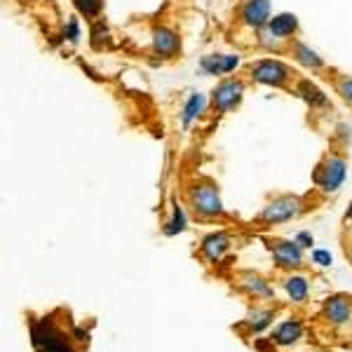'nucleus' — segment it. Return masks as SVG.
I'll list each match as a JSON object with an SVG mask.
<instances>
[{
	"label": "nucleus",
	"mask_w": 352,
	"mask_h": 352,
	"mask_svg": "<svg viewBox=\"0 0 352 352\" xmlns=\"http://www.w3.org/2000/svg\"><path fill=\"white\" fill-rule=\"evenodd\" d=\"M294 59L299 62L301 66H305V68H324V62L322 57L315 52V49H310L305 45V42H294Z\"/></svg>",
	"instance_id": "15"
},
{
	"label": "nucleus",
	"mask_w": 352,
	"mask_h": 352,
	"mask_svg": "<svg viewBox=\"0 0 352 352\" xmlns=\"http://www.w3.org/2000/svg\"><path fill=\"white\" fill-rule=\"evenodd\" d=\"M249 75L254 82L268 87H284L291 80L294 71L287 64H282L279 59H258L249 66Z\"/></svg>",
	"instance_id": "3"
},
{
	"label": "nucleus",
	"mask_w": 352,
	"mask_h": 352,
	"mask_svg": "<svg viewBox=\"0 0 352 352\" xmlns=\"http://www.w3.org/2000/svg\"><path fill=\"white\" fill-rule=\"evenodd\" d=\"M242 97H244V82L238 78H225L214 87L212 108L216 113H228L242 101Z\"/></svg>",
	"instance_id": "6"
},
{
	"label": "nucleus",
	"mask_w": 352,
	"mask_h": 352,
	"mask_svg": "<svg viewBox=\"0 0 352 352\" xmlns=\"http://www.w3.org/2000/svg\"><path fill=\"white\" fill-rule=\"evenodd\" d=\"M73 5L85 19H97L103 10V0H73Z\"/></svg>",
	"instance_id": "20"
},
{
	"label": "nucleus",
	"mask_w": 352,
	"mask_h": 352,
	"mask_svg": "<svg viewBox=\"0 0 352 352\" xmlns=\"http://www.w3.org/2000/svg\"><path fill=\"white\" fill-rule=\"evenodd\" d=\"M268 249L273 251V258L279 268H287V271H296V268H303V247L299 242L291 240H268Z\"/></svg>",
	"instance_id": "7"
},
{
	"label": "nucleus",
	"mask_w": 352,
	"mask_h": 352,
	"mask_svg": "<svg viewBox=\"0 0 352 352\" xmlns=\"http://www.w3.org/2000/svg\"><path fill=\"white\" fill-rule=\"evenodd\" d=\"M230 247V240L225 233H212L209 238H205V242H202V256L207 258L209 263H216L221 261V256L228 251Z\"/></svg>",
	"instance_id": "13"
},
{
	"label": "nucleus",
	"mask_w": 352,
	"mask_h": 352,
	"mask_svg": "<svg viewBox=\"0 0 352 352\" xmlns=\"http://www.w3.org/2000/svg\"><path fill=\"white\" fill-rule=\"evenodd\" d=\"M348 218L352 221V202H350V209H348Z\"/></svg>",
	"instance_id": "27"
},
{
	"label": "nucleus",
	"mask_w": 352,
	"mask_h": 352,
	"mask_svg": "<svg viewBox=\"0 0 352 352\" xmlns=\"http://www.w3.org/2000/svg\"><path fill=\"white\" fill-rule=\"evenodd\" d=\"M350 301L352 299H348V296H343V294L327 299V303H324V315H327V320L331 324H345V322H348Z\"/></svg>",
	"instance_id": "11"
},
{
	"label": "nucleus",
	"mask_w": 352,
	"mask_h": 352,
	"mask_svg": "<svg viewBox=\"0 0 352 352\" xmlns=\"http://www.w3.org/2000/svg\"><path fill=\"white\" fill-rule=\"evenodd\" d=\"M301 209H303L301 197L279 195V197H275L273 202H268V205L263 207V212L258 214V221H263V223H284V221H291L294 216H299Z\"/></svg>",
	"instance_id": "5"
},
{
	"label": "nucleus",
	"mask_w": 352,
	"mask_h": 352,
	"mask_svg": "<svg viewBox=\"0 0 352 352\" xmlns=\"http://www.w3.org/2000/svg\"><path fill=\"white\" fill-rule=\"evenodd\" d=\"M66 38H68L71 42H78V38H80L78 19H71V21H68V26H66Z\"/></svg>",
	"instance_id": "24"
},
{
	"label": "nucleus",
	"mask_w": 352,
	"mask_h": 352,
	"mask_svg": "<svg viewBox=\"0 0 352 352\" xmlns=\"http://www.w3.org/2000/svg\"><path fill=\"white\" fill-rule=\"evenodd\" d=\"M266 29L271 31L277 40H287V38H291L296 31H299V19H296V14L282 12V14L273 16V19L268 21Z\"/></svg>",
	"instance_id": "12"
},
{
	"label": "nucleus",
	"mask_w": 352,
	"mask_h": 352,
	"mask_svg": "<svg viewBox=\"0 0 352 352\" xmlns=\"http://www.w3.org/2000/svg\"><path fill=\"white\" fill-rule=\"evenodd\" d=\"M153 49L160 57L172 59L181 52V38L169 29V26H155L153 29Z\"/></svg>",
	"instance_id": "8"
},
{
	"label": "nucleus",
	"mask_w": 352,
	"mask_h": 352,
	"mask_svg": "<svg viewBox=\"0 0 352 352\" xmlns=\"http://www.w3.org/2000/svg\"><path fill=\"white\" fill-rule=\"evenodd\" d=\"M301 334H303V327H301L299 320H291V322H284L282 327L277 329V331L273 334V340L277 345H291L296 343V340L301 338Z\"/></svg>",
	"instance_id": "16"
},
{
	"label": "nucleus",
	"mask_w": 352,
	"mask_h": 352,
	"mask_svg": "<svg viewBox=\"0 0 352 352\" xmlns=\"http://www.w3.org/2000/svg\"><path fill=\"white\" fill-rule=\"evenodd\" d=\"M184 228H186V214H184V209L174 207L172 209V218L167 221V228H164V233H167V235H176V233H181Z\"/></svg>",
	"instance_id": "21"
},
{
	"label": "nucleus",
	"mask_w": 352,
	"mask_h": 352,
	"mask_svg": "<svg viewBox=\"0 0 352 352\" xmlns=\"http://www.w3.org/2000/svg\"><path fill=\"white\" fill-rule=\"evenodd\" d=\"M336 92L352 106V78H340V80H336Z\"/></svg>",
	"instance_id": "23"
},
{
	"label": "nucleus",
	"mask_w": 352,
	"mask_h": 352,
	"mask_svg": "<svg viewBox=\"0 0 352 352\" xmlns=\"http://www.w3.org/2000/svg\"><path fill=\"white\" fill-rule=\"evenodd\" d=\"M188 200H190V207H192V212H195V216H200V218L223 216L221 195H218V188L212 184V181H207V179L197 181L188 192Z\"/></svg>",
	"instance_id": "2"
},
{
	"label": "nucleus",
	"mask_w": 352,
	"mask_h": 352,
	"mask_svg": "<svg viewBox=\"0 0 352 352\" xmlns=\"http://www.w3.org/2000/svg\"><path fill=\"white\" fill-rule=\"evenodd\" d=\"M54 315L31 320V343L36 352H82L78 345L87 343V331L71 322L54 320Z\"/></svg>",
	"instance_id": "1"
},
{
	"label": "nucleus",
	"mask_w": 352,
	"mask_h": 352,
	"mask_svg": "<svg viewBox=\"0 0 352 352\" xmlns=\"http://www.w3.org/2000/svg\"><path fill=\"white\" fill-rule=\"evenodd\" d=\"M202 108H205V97H202V95H192V97L188 99V101H186L184 115H181V120H184L186 127H188L192 120H195L197 115L202 113Z\"/></svg>",
	"instance_id": "19"
},
{
	"label": "nucleus",
	"mask_w": 352,
	"mask_h": 352,
	"mask_svg": "<svg viewBox=\"0 0 352 352\" xmlns=\"http://www.w3.org/2000/svg\"><path fill=\"white\" fill-rule=\"evenodd\" d=\"M273 320V312L271 310H263V312H256L254 317L249 320V327H251V331H261L263 327H268Z\"/></svg>",
	"instance_id": "22"
},
{
	"label": "nucleus",
	"mask_w": 352,
	"mask_h": 352,
	"mask_svg": "<svg viewBox=\"0 0 352 352\" xmlns=\"http://www.w3.org/2000/svg\"><path fill=\"white\" fill-rule=\"evenodd\" d=\"M242 21L251 29H266L271 21V0H247L242 8Z\"/></svg>",
	"instance_id": "9"
},
{
	"label": "nucleus",
	"mask_w": 352,
	"mask_h": 352,
	"mask_svg": "<svg viewBox=\"0 0 352 352\" xmlns=\"http://www.w3.org/2000/svg\"><path fill=\"white\" fill-rule=\"evenodd\" d=\"M312 261L317 263V266H331V254H329V251H315V254H312Z\"/></svg>",
	"instance_id": "25"
},
{
	"label": "nucleus",
	"mask_w": 352,
	"mask_h": 352,
	"mask_svg": "<svg viewBox=\"0 0 352 352\" xmlns=\"http://www.w3.org/2000/svg\"><path fill=\"white\" fill-rule=\"evenodd\" d=\"M296 92H299V97L303 99L305 103H310V108L329 106L327 97H324V92L315 85V82H310V80H299V85H296Z\"/></svg>",
	"instance_id": "14"
},
{
	"label": "nucleus",
	"mask_w": 352,
	"mask_h": 352,
	"mask_svg": "<svg viewBox=\"0 0 352 352\" xmlns=\"http://www.w3.org/2000/svg\"><path fill=\"white\" fill-rule=\"evenodd\" d=\"M284 289H287L289 299L294 301V303H305L307 301V282L305 277H299V275H291V277L284 279Z\"/></svg>",
	"instance_id": "18"
},
{
	"label": "nucleus",
	"mask_w": 352,
	"mask_h": 352,
	"mask_svg": "<svg viewBox=\"0 0 352 352\" xmlns=\"http://www.w3.org/2000/svg\"><path fill=\"white\" fill-rule=\"evenodd\" d=\"M345 169H348V162L343 155H327L315 172L317 188H322L324 192H336L345 181Z\"/></svg>",
	"instance_id": "4"
},
{
	"label": "nucleus",
	"mask_w": 352,
	"mask_h": 352,
	"mask_svg": "<svg viewBox=\"0 0 352 352\" xmlns=\"http://www.w3.org/2000/svg\"><path fill=\"white\" fill-rule=\"evenodd\" d=\"M296 242H299L301 247H312V235L310 233H299L296 235Z\"/></svg>",
	"instance_id": "26"
},
{
	"label": "nucleus",
	"mask_w": 352,
	"mask_h": 352,
	"mask_svg": "<svg viewBox=\"0 0 352 352\" xmlns=\"http://www.w3.org/2000/svg\"><path fill=\"white\" fill-rule=\"evenodd\" d=\"M238 64H240L238 54H212V57H205L200 62L202 71L207 75H225L238 68Z\"/></svg>",
	"instance_id": "10"
},
{
	"label": "nucleus",
	"mask_w": 352,
	"mask_h": 352,
	"mask_svg": "<svg viewBox=\"0 0 352 352\" xmlns=\"http://www.w3.org/2000/svg\"><path fill=\"white\" fill-rule=\"evenodd\" d=\"M240 284L247 291H249L254 299H271V296H273V289L268 287V284L263 282L258 275H254V273H244V275H242V282Z\"/></svg>",
	"instance_id": "17"
}]
</instances>
